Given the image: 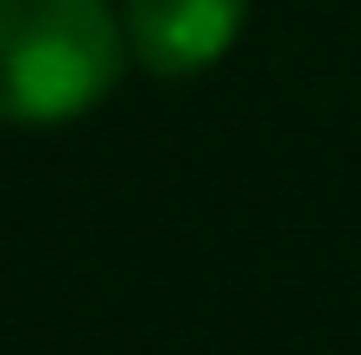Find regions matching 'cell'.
Instances as JSON below:
<instances>
[{"label":"cell","mask_w":361,"mask_h":355,"mask_svg":"<svg viewBox=\"0 0 361 355\" xmlns=\"http://www.w3.org/2000/svg\"><path fill=\"white\" fill-rule=\"evenodd\" d=\"M108 0H0V121L57 127L89 114L121 76Z\"/></svg>","instance_id":"obj_1"},{"label":"cell","mask_w":361,"mask_h":355,"mask_svg":"<svg viewBox=\"0 0 361 355\" xmlns=\"http://www.w3.org/2000/svg\"><path fill=\"white\" fill-rule=\"evenodd\" d=\"M247 19V0H127V44L152 76L209 70Z\"/></svg>","instance_id":"obj_2"}]
</instances>
